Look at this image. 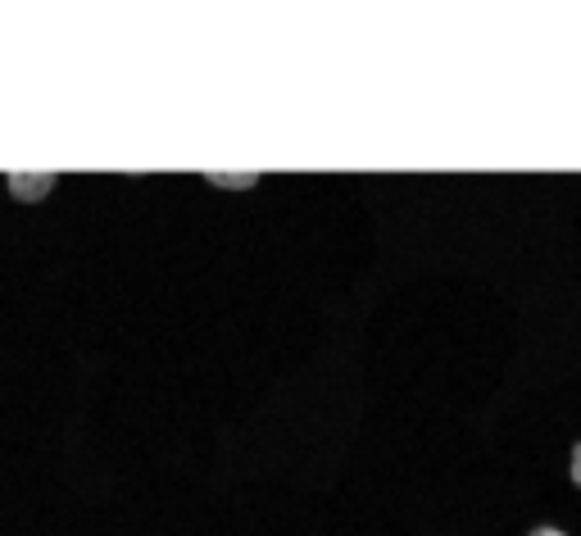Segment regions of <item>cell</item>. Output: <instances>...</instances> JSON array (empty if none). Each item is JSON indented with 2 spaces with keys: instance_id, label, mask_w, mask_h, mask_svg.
<instances>
[{
  "instance_id": "1",
  "label": "cell",
  "mask_w": 581,
  "mask_h": 536,
  "mask_svg": "<svg viewBox=\"0 0 581 536\" xmlns=\"http://www.w3.org/2000/svg\"><path fill=\"white\" fill-rule=\"evenodd\" d=\"M50 187H55V173H10L14 200H46Z\"/></svg>"
},
{
  "instance_id": "2",
  "label": "cell",
  "mask_w": 581,
  "mask_h": 536,
  "mask_svg": "<svg viewBox=\"0 0 581 536\" xmlns=\"http://www.w3.org/2000/svg\"><path fill=\"white\" fill-rule=\"evenodd\" d=\"M214 182H223V187H250V182H255V173H241V178H227V173H214Z\"/></svg>"
},
{
  "instance_id": "3",
  "label": "cell",
  "mask_w": 581,
  "mask_h": 536,
  "mask_svg": "<svg viewBox=\"0 0 581 536\" xmlns=\"http://www.w3.org/2000/svg\"><path fill=\"white\" fill-rule=\"evenodd\" d=\"M572 482H577V487H581V446L572 450Z\"/></svg>"
},
{
  "instance_id": "4",
  "label": "cell",
  "mask_w": 581,
  "mask_h": 536,
  "mask_svg": "<svg viewBox=\"0 0 581 536\" xmlns=\"http://www.w3.org/2000/svg\"><path fill=\"white\" fill-rule=\"evenodd\" d=\"M532 536H563V532H559V527H536Z\"/></svg>"
}]
</instances>
